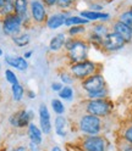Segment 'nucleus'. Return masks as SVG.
Masks as SVG:
<instances>
[{"instance_id": "6e6552de", "label": "nucleus", "mask_w": 132, "mask_h": 151, "mask_svg": "<svg viewBox=\"0 0 132 151\" xmlns=\"http://www.w3.org/2000/svg\"><path fill=\"white\" fill-rule=\"evenodd\" d=\"M23 29L25 28H23L22 18L18 17L16 14H11V15L1 18V31H3L4 35L12 38L14 35L21 33Z\"/></svg>"}, {"instance_id": "f257e3e1", "label": "nucleus", "mask_w": 132, "mask_h": 151, "mask_svg": "<svg viewBox=\"0 0 132 151\" xmlns=\"http://www.w3.org/2000/svg\"><path fill=\"white\" fill-rule=\"evenodd\" d=\"M91 45L86 40V38H71L67 37L65 42L64 50L66 52V60L69 65L77 63L88 59Z\"/></svg>"}, {"instance_id": "6ab92c4d", "label": "nucleus", "mask_w": 132, "mask_h": 151, "mask_svg": "<svg viewBox=\"0 0 132 151\" xmlns=\"http://www.w3.org/2000/svg\"><path fill=\"white\" fill-rule=\"evenodd\" d=\"M43 132L42 129L39 128V126H37L34 122L28 124L27 127V137H28V140L31 143H34V144H38V145H42L43 144Z\"/></svg>"}, {"instance_id": "423d86ee", "label": "nucleus", "mask_w": 132, "mask_h": 151, "mask_svg": "<svg viewBox=\"0 0 132 151\" xmlns=\"http://www.w3.org/2000/svg\"><path fill=\"white\" fill-rule=\"evenodd\" d=\"M110 143L104 135L82 137L80 141L81 151H109Z\"/></svg>"}, {"instance_id": "8fccbe9b", "label": "nucleus", "mask_w": 132, "mask_h": 151, "mask_svg": "<svg viewBox=\"0 0 132 151\" xmlns=\"http://www.w3.org/2000/svg\"><path fill=\"white\" fill-rule=\"evenodd\" d=\"M0 29H1V18H0Z\"/></svg>"}, {"instance_id": "9b49d317", "label": "nucleus", "mask_w": 132, "mask_h": 151, "mask_svg": "<svg viewBox=\"0 0 132 151\" xmlns=\"http://www.w3.org/2000/svg\"><path fill=\"white\" fill-rule=\"evenodd\" d=\"M38 122L39 128L42 129L44 135H50L53 133V121L50 116V111L45 104H41L38 107Z\"/></svg>"}, {"instance_id": "c756f323", "label": "nucleus", "mask_w": 132, "mask_h": 151, "mask_svg": "<svg viewBox=\"0 0 132 151\" xmlns=\"http://www.w3.org/2000/svg\"><path fill=\"white\" fill-rule=\"evenodd\" d=\"M84 38H86V40L88 42L89 45L96 46L97 49H100V50H102V44H103V38H102V37H99V35H97V34H94L93 32L88 31Z\"/></svg>"}, {"instance_id": "37998d69", "label": "nucleus", "mask_w": 132, "mask_h": 151, "mask_svg": "<svg viewBox=\"0 0 132 151\" xmlns=\"http://www.w3.org/2000/svg\"><path fill=\"white\" fill-rule=\"evenodd\" d=\"M50 151H64L59 145H53L51 146V149H50Z\"/></svg>"}, {"instance_id": "7c9ffc66", "label": "nucleus", "mask_w": 132, "mask_h": 151, "mask_svg": "<svg viewBox=\"0 0 132 151\" xmlns=\"http://www.w3.org/2000/svg\"><path fill=\"white\" fill-rule=\"evenodd\" d=\"M121 140H124L125 143L132 144V121L127 123L124 129L121 130Z\"/></svg>"}, {"instance_id": "c85d7f7f", "label": "nucleus", "mask_w": 132, "mask_h": 151, "mask_svg": "<svg viewBox=\"0 0 132 151\" xmlns=\"http://www.w3.org/2000/svg\"><path fill=\"white\" fill-rule=\"evenodd\" d=\"M116 20H119L120 22L125 23V24H127L128 27L132 28V6L125 9V10H122V11L119 14V16H117Z\"/></svg>"}, {"instance_id": "bb28decb", "label": "nucleus", "mask_w": 132, "mask_h": 151, "mask_svg": "<svg viewBox=\"0 0 132 151\" xmlns=\"http://www.w3.org/2000/svg\"><path fill=\"white\" fill-rule=\"evenodd\" d=\"M50 107L53 110V112L55 113V116H62L65 115V112H66V106H65V104L61 99H51L50 101Z\"/></svg>"}, {"instance_id": "c9c22d12", "label": "nucleus", "mask_w": 132, "mask_h": 151, "mask_svg": "<svg viewBox=\"0 0 132 151\" xmlns=\"http://www.w3.org/2000/svg\"><path fill=\"white\" fill-rule=\"evenodd\" d=\"M62 88H64V84L60 81H54L50 83V90L53 93H59Z\"/></svg>"}, {"instance_id": "f03ea898", "label": "nucleus", "mask_w": 132, "mask_h": 151, "mask_svg": "<svg viewBox=\"0 0 132 151\" xmlns=\"http://www.w3.org/2000/svg\"><path fill=\"white\" fill-rule=\"evenodd\" d=\"M76 129L82 137H92L100 135L104 129V122L103 118L89 115V113L82 112L76 119Z\"/></svg>"}, {"instance_id": "58836bf2", "label": "nucleus", "mask_w": 132, "mask_h": 151, "mask_svg": "<svg viewBox=\"0 0 132 151\" xmlns=\"http://www.w3.org/2000/svg\"><path fill=\"white\" fill-rule=\"evenodd\" d=\"M42 145H38V144H34V143H28L27 147H28V151H42Z\"/></svg>"}, {"instance_id": "5701e85b", "label": "nucleus", "mask_w": 132, "mask_h": 151, "mask_svg": "<svg viewBox=\"0 0 132 151\" xmlns=\"http://www.w3.org/2000/svg\"><path fill=\"white\" fill-rule=\"evenodd\" d=\"M89 31L93 32L94 34H97V35H99L102 38H104L111 31V28H110V26H108L104 22H98V23L92 24L91 28H89Z\"/></svg>"}, {"instance_id": "79ce46f5", "label": "nucleus", "mask_w": 132, "mask_h": 151, "mask_svg": "<svg viewBox=\"0 0 132 151\" xmlns=\"http://www.w3.org/2000/svg\"><path fill=\"white\" fill-rule=\"evenodd\" d=\"M32 55H33V51H32V50H27V51H25V52H23V55H22V56H23V58H25L26 60H30V59L32 58Z\"/></svg>"}, {"instance_id": "393cba45", "label": "nucleus", "mask_w": 132, "mask_h": 151, "mask_svg": "<svg viewBox=\"0 0 132 151\" xmlns=\"http://www.w3.org/2000/svg\"><path fill=\"white\" fill-rule=\"evenodd\" d=\"M89 24V21L86 18L81 17L80 15H70L65 21V27H72V26H87Z\"/></svg>"}, {"instance_id": "ea45409f", "label": "nucleus", "mask_w": 132, "mask_h": 151, "mask_svg": "<svg viewBox=\"0 0 132 151\" xmlns=\"http://www.w3.org/2000/svg\"><path fill=\"white\" fill-rule=\"evenodd\" d=\"M26 95H27V98H28V99L33 100V99H36V98H37V93H36L34 90H32V89H27Z\"/></svg>"}, {"instance_id": "0eeeda50", "label": "nucleus", "mask_w": 132, "mask_h": 151, "mask_svg": "<svg viewBox=\"0 0 132 151\" xmlns=\"http://www.w3.org/2000/svg\"><path fill=\"white\" fill-rule=\"evenodd\" d=\"M36 118V113L33 110H27V109H20L9 117V124L12 128H27L28 124L32 123Z\"/></svg>"}, {"instance_id": "a19ab883", "label": "nucleus", "mask_w": 132, "mask_h": 151, "mask_svg": "<svg viewBox=\"0 0 132 151\" xmlns=\"http://www.w3.org/2000/svg\"><path fill=\"white\" fill-rule=\"evenodd\" d=\"M11 151H28V147L26 145H17L11 149Z\"/></svg>"}, {"instance_id": "2eb2a0df", "label": "nucleus", "mask_w": 132, "mask_h": 151, "mask_svg": "<svg viewBox=\"0 0 132 151\" xmlns=\"http://www.w3.org/2000/svg\"><path fill=\"white\" fill-rule=\"evenodd\" d=\"M4 61L7 66H10L11 68H15L17 71L25 72L30 68V63L28 60H26L23 56H18V55H5L4 56Z\"/></svg>"}, {"instance_id": "20e7f679", "label": "nucleus", "mask_w": 132, "mask_h": 151, "mask_svg": "<svg viewBox=\"0 0 132 151\" xmlns=\"http://www.w3.org/2000/svg\"><path fill=\"white\" fill-rule=\"evenodd\" d=\"M67 68L72 73L75 79L78 81V82L88 78L89 76H92V74H96V73L100 72V70H102L99 63L94 62V61H92L89 59L84 60V61H81V62H77V63L69 65Z\"/></svg>"}, {"instance_id": "de8ad7c7", "label": "nucleus", "mask_w": 132, "mask_h": 151, "mask_svg": "<svg viewBox=\"0 0 132 151\" xmlns=\"http://www.w3.org/2000/svg\"><path fill=\"white\" fill-rule=\"evenodd\" d=\"M102 1H103V3H104V1H105V3H110V1H112V0H102Z\"/></svg>"}, {"instance_id": "c03bdc74", "label": "nucleus", "mask_w": 132, "mask_h": 151, "mask_svg": "<svg viewBox=\"0 0 132 151\" xmlns=\"http://www.w3.org/2000/svg\"><path fill=\"white\" fill-rule=\"evenodd\" d=\"M4 3H5V0H0V9H1V6L4 5Z\"/></svg>"}, {"instance_id": "a211bd4d", "label": "nucleus", "mask_w": 132, "mask_h": 151, "mask_svg": "<svg viewBox=\"0 0 132 151\" xmlns=\"http://www.w3.org/2000/svg\"><path fill=\"white\" fill-rule=\"evenodd\" d=\"M81 17L86 18L87 21L92 22V21H102V22H107V21H110L111 20V15L109 12H104V11H100V12H97V11H91V10H82L80 11L78 14Z\"/></svg>"}, {"instance_id": "2f4dec72", "label": "nucleus", "mask_w": 132, "mask_h": 151, "mask_svg": "<svg viewBox=\"0 0 132 151\" xmlns=\"http://www.w3.org/2000/svg\"><path fill=\"white\" fill-rule=\"evenodd\" d=\"M84 96L88 100H94V99H108L109 98V89L105 88L103 90L96 91V93H91V94H84Z\"/></svg>"}, {"instance_id": "7ed1b4c3", "label": "nucleus", "mask_w": 132, "mask_h": 151, "mask_svg": "<svg viewBox=\"0 0 132 151\" xmlns=\"http://www.w3.org/2000/svg\"><path fill=\"white\" fill-rule=\"evenodd\" d=\"M82 106H83V112L97 116L99 118H108L114 112V102L109 98L94 99V100L86 99L82 102Z\"/></svg>"}, {"instance_id": "9d476101", "label": "nucleus", "mask_w": 132, "mask_h": 151, "mask_svg": "<svg viewBox=\"0 0 132 151\" xmlns=\"http://www.w3.org/2000/svg\"><path fill=\"white\" fill-rule=\"evenodd\" d=\"M126 42L122 39L120 35H117L115 32L110 31L104 38H103V44H102V51L111 54V52H117L122 50L126 46Z\"/></svg>"}, {"instance_id": "603ef678", "label": "nucleus", "mask_w": 132, "mask_h": 151, "mask_svg": "<svg viewBox=\"0 0 132 151\" xmlns=\"http://www.w3.org/2000/svg\"><path fill=\"white\" fill-rule=\"evenodd\" d=\"M0 68H1V63H0Z\"/></svg>"}, {"instance_id": "4468645a", "label": "nucleus", "mask_w": 132, "mask_h": 151, "mask_svg": "<svg viewBox=\"0 0 132 151\" xmlns=\"http://www.w3.org/2000/svg\"><path fill=\"white\" fill-rule=\"evenodd\" d=\"M53 127H54V133L59 138H67L70 130H71V123L70 119L65 115L62 116H55L53 121Z\"/></svg>"}, {"instance_id": "a878e982", "label": "nucleus", "mask_w": 132, "mask_h": 151, "mask_svg": "<svg viewBox=\"0 0 132 151\" xmlns=\"http://www.w3.org/2000/svg\"><path fill=\"white\" fill-rule=\"evenodd\" d=\"M58 96L65 102H71L75 99V89L72 86H64V88L58 93Z\"/></svg>"}, {"instance_id": "e433bc0d", "label": "nucleus", "mask_w": 132, "mask_h": 151, "mask_svg": "<svg viewBox=\"0 0 132 151\" xmlns=\"http://www.w3.org/2000/svg\"><path fill=\"white\" fill-rule=\"evenodd\" d=\"M117 151H132V144L125 143L124 140H121L117 145Z\"/></svg>"}, {"instance_id": "f704fd0d", "label": "nucleus", "mask_w": 132, "mask_h": 151, "mask_svg": "<svg viewBox=\"0 0 132 151\" xmlns=\"http://www.w3.org/2000/svg\"><path fill=\"white\" fill-rule=\"evenodd\" d=\"M88 10L91 11H97V12H100L104 10V3L102 0H98V1H93V3H89L88 4Z\"/></svg>"}, {"instance_id": "09e8293b", "label": "nucleus", "mask_w": 132, "mask_h": 151, "mask_svg": "<svg viewBox=\"0 0 132 151\" xmlns=\"http://www.w3.org/2000/svg\"><path fill=\"white\" fill-rule=\"evenodd\" d=\"M1 98H3V95H1V90H0V101H1Z\"/></svg>"}, {"instance_id": "cd10ccee", "label": "nucleus", "mask_w": 132, "mask_h": 151, "mask_svg": "<svg viewBox=\"0 0 132 151\" xmlns=\"http://www.w3.org/2000/svg\"><path fill=\"white\" fill-rule=\"evenodd\" d=\"M78 0H58L56 3V10L59 11H71L77 5Z\"/></svg>"}, {"instance_id": "f3484780", "label": "nucleus", "mask_w": 132, "mask_h": 151, "mask_svg": "<svg viewBox=\"0 0 132 151\" xmlns=\"http://www.w3.org/2000/svg\"><path fill=\"white\" fill-rule=\"evenodd\" d=\"M67 39V34L65 32H59L51 37V39L49 40L48 44V50L50 52H60L61 50H64V46H65V42Z\"/></svg>"}, {"instance_id": "ddd939ff", "label": "nucleus", "mask_w": 132, "mask_h": 151, "mask_svg": "<svg viewBox=\"0 0 132 151\" xmlns=\"http://www.w3.org/2000/svg\"><path fill=\"white\" fill-rule=\"evenodd\" d=\"M12 3H14L15 14L22 18L23 28L26 29L27 27H30V23H32L30 17V0H14Z\"/></svg>"}, {"instance_id": "4be33fe9", "label": "nucleus", "mask_w": 132, "mask_h": 151, "mask_svg": "<svg viewBox=\"0 0 132 151\" xmlns=\"http://www.w3.org/2000/svg\"><path fill=\"white\" fill-rule=\"evenodd\" d=\"M11 96L15 102H21L23 100V98L26 96V89L23 88L21 83L11 86Z\"/></svg>"}, {"instance_id": "49530a36", "label": "nucleus", "mask_w": 132, "mask_h": 151, "mask_svg": "<svg viewBox=\"0 0 132 151\" xmlns=\"http://www.w3.org/2000/svg\"><path fill=\"white\" fill-rule=\"evenodd\" d=\"M86 1L89 4V3H93V1H98V0H86Z\"/></svg>"}, {"instance_id": "a18cd8bd", "label": "nucleus", "mask_w": 132, "mask_h": 151, "mask_svg": "<svg viewBox=\"0 0 132 151\" xmlns=\"http://www.w3.org/2000/svg\"><path fill=\"white\" fill-rule=\"evenodd\" d=\"M1 56H4V51H3L1 48H0V58H1Z\"/></svg>"}, {"instance_id": "473e14b6", "label": "nucleus", "mask_w": 132, "mask_h": 151, "mask_svg": "<svg viewBox=\"0 0 132 151\" xmlns=\"http://www.w3.org/2000/svg\"><path fill=\"white\" fill-rule=\"evenodd\" d=\"M11 14H15L14 10V3L12 1H5L4 5L0 9V18H4L5 16H9Z\"/></svg>"}, {"instance_id": "412c9836", "label": "nucleus", "mask_w": 132, "mask_h": 151, "mask_svg": "<svg viewBox=\"0 0 132 151\" xmlns=\"http://www.w3.org/2000/svg\"><path fill=\"white\" fill-rule=\"evenodd\" d=\"M87 32H88L87 26H72L67 28L66 34H67V37H71V38H84Z\"/></svg>"}, {"instance_id": "aec40b11", "label": "nucleus", "mask_w": 132, "mask_h": 151, "mask_svg": "<svg viewBox=\"0 0 132 151\" xmlns=\"http://www.w3.org/2000/svg\"><path fill=\"white\" fill-rule=\"evenodd\" d=\"M31 40H32V37L30 32H27V31H22L21 33H18L11 38V42L17 48H26V46L31 44Z\"/></svg>"}, {"instance_id": "39448f33", "label": "nucleus", "mask_w": 132, "mask_h": 151, "mask_svg": "<svg viewBox=\"0 0 132 151\" xmlns=\"http://www.w3.org/2000/svg\"><path fill=\"white\" fill-rule=\"evenodd\" d=\"M30 17L34 26H45L49 17V9L43 0H30Z\"/></svg>"}, {"instance_id": "b1692460", "label": "nucleus", "mask_w": 132, "mask_h": 151, "mask_svg": "<svg viewBox=\"0 0 132 151\" xmlns=\"http://www.w3.org/2000/svg\"><path fill=\"white\" fill-rule=\"evenodd\" d=\"M59 81L64 84V86H73L76 83V79L72 76V73L69 71V68H62L59 70Z\"/></svg>"}, {"instance_id": "3c124183", "label": "nucleus", "mask_w": 132, "mask_h": 151, "mask_svg": "<svg viewBox=\"0 0 132 151\" xmlns=\"http://www.w3.org/2000/svg\"><path fill=\"white\" fill-rule=\"evenodd\" d=\"M5 1H14V0H5Z\"/></svg>"}, {"instance_id": "72a5a7b5", "label": "nucleus", "mask_w": 132, "mask_h": 151, "mask_svg": "<svg viewBox=\"0 0 132 151\" xmlns=\"http://www.w3.org/2000/svg\"><path fill=\"white\" fill-rule=\"evenodd\" d=\"M5 79L6 82L10 84V86H14V84H17V83H20V81H18V77H17V74L11 70V68H6L5 72Z\"/></svg>"}, {"instance_id": "f8f14e48", "label": "nucleus", "mask_w": 132, "mask_h": 151, "mask_svg": "<svg viewBox=\"0 0 132 151\" xmlns=\"http://www.w3.org/2000/svg\"><path fill=\"white\" fill-rule=\"evenodd\" d=\"M70 15H72L71 11H59V10H56V11L49 14L48 20H46V22H45V27L50 31L59 29V28L65 26L66 18H67Z\"/></svg>"}, {"instance_id": "4c0bfd02", "label": "nucleus", "mask_w": 132, "mask_h": 151, "mask_svg": "<svg viewBox=\"0 0 132 151\" xmlns=\"http://www.w3.org/2000/svg\"><path fill=\"white\" fill-rule=\"evenodd\" d=\"M43 3L45 4V6L49 9V10H53V9H56V3L58 0H43Z\"/></svg>"}, {"instance_id": "1a4fd4ad", "label": "nucleus", "mask_w": 132, "mask_h": 151, "mask_svg": "<svg viewBox=\"0 0 132 151\" xmlns=\"http://www.w3.org/2000/svg\"><path fill=\"white\" fill-rule=\"evenodd\" d=\"M80 87H81V89L83 90L84 94L96 93V91H99V90H103V89L108 88L105 77L103 76L102 72L92 74V76H89L88 78L81 81L80 82Z\"/></svg>"}, {"instance_id": "dca6fc26", "label": "nucleus", "mask_w": 132, "mask_h": 151, "mask_svg": "<svg viewBox=\"0 0 132 151\" xmlns=\"http://www.w3.org/2000/svg\"><path fill=\"white\" fill-rule=\"evenodd\" d=\"M110 28L112 32H115L117 35H120L127 44H130L132 42V28L128 27L127 24L120 22L119 20H115L111 23Z\"/></svg>"}]
</instances>
